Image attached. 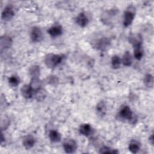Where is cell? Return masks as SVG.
Segmentation results:
<instances>
[{"label": "cell", "instance_id": "1", "mask_svg": "<svg viewBox=\"0 0 154 154\" xmlns=\"http://www.w3.org/2000/svg\"><path fill=\"white\" fill-rule=\"evenodd\" d=\"M64 58V55L62 54H48L45 57V64L48 68L52 69L61 63Z\"/></svg>", "mask_w": 154, "mask_h": 154}, {"label": "cell", "instance_id": "2", "mask_svg": "<svg viewBox=\"0 0 154 154\" xmlns=\"http://www.w3.org/2000/svg\"><path fill=\"white\" fill-rule=\"evenodd\" d=\"M118 13L119 10L116 8L106 10L100 14V20L105 25H110Z\"/></svg>", "mask_w": 154, "mask_h": 154}, {"label": "cell", "instance_id": "3", "mask_svg": "<svg viewBox=\"0 0 154 154\" xmlns=\"http://www.w3.org/2000/svg\"><path fill=\"white\" fill-rule=\"evenodd\" d=\"M135 9L134 7L129 6L124 12L123 17V24L125 27H128L133 22L135 16Z\"/></svg>", "mask_w": 154, "mask_h": 154}, {"label": "cell", "instance_id": "4", "mask_svg": "<svg viewBox=\"0 0 154 154\" xmlns=\"http://www.w3.org/2000/svg\"><path fill=\"white\" fill-rule=\"evenodd\" d=\"M119 116L121 119L126 120H128L129 122L136 120L137 119L135 118V116L130 108V107L128 105H125L121 108L119 111Z\"/></svg>", "mask_w": 154, "mask_h": 154}, {"label": "cell", "instance_id": "5", "mask_svg": "<svg viewBox=\"0 0 154 154\" xmlns=\"http://www.w3.org/2000/svg\"><path fill=\"white\" fill-rule=\"evenodd\" d=\"M30 38L32 42L34 43L40 42L43 38V34L42 29L37 26L33 27L30 32Z\"/></svg>", "mask_w": 154, "mask_h": 154}, {"label": "cell", "instance_id": "6", "mask_svg": "<svg viewBox=\"0 0 154 154\" xmlns=\"http://www.w3.org/2000/svg\"><path fill=\"white\" fill-rule=\"evenodd\" d=\"M63 147L66 153H72L77 149V143L73 139H67L64 142Z\"/></svg>", "mask_w": 154, "mask_h": 154}, {"label": "cell", "instance_id": "7", "mask_svg": "<svg viewBox=\"0 0 154 154\" xmlns=\"http://www.w3.org/2000/svg\"><path fill=\"white\" fill-rule=\"evenodd\" d=\"M13 41L11 38L7 35H4L1 37L0 38V49L1 52H2L5 49L10 48L12 45Z\"/></svg>", "mask_w": 154, "mask_h": 154}, {"label": "cell", "instance_id": "8", "mask_svg": "<svg viewBox=\"0 0 154 154\" xmlns=\"http://www.w3.org/2000/svg\"><path fill=\"white\" fill-rule=\"evenodd\" d=\"M14 16V11L11 6H6L2 11L1 19L5 21H8Z\"/></svg>", "mask_w": 154, "mask_h": 154}, {"label": "cell", "instance_id": "9", "mask_svg": "<svg viewBox=\"0 0 154 154\" xmlns=\"http://www.w3.org/2000/svg\"><path fill=\"white\" fill-rule=\"evenodd\" d=\"M35 140L31 135H27L25 136L22 140V144L26 150H29L35 144Z\"/></svg>", "mask_w": 154, "mask_h": 154}, {"label": "cell", "instance_id": "10", "mask_svg": "<svg viewBox=\"0 0 154 154\" xmlns=\"http://www.w3.org/2000/svg\"><path fill=\"white\" fill-rule=\"evenodd\" d=\"M22 96L25 99H31L34 96V91L29 84L23 85L20 88Z\"/></svg>", "mask_w": 154, "mask_h": 154}, {"label": "cell", "instance_id": "11", "mask_svg": "<svg viewBox=\"0 0 154 154\" xmlns=\"http://www.w3.org/2000/svg\"><path fill=\"white\" fill-rule=\"evenodd\" d=\"M76 23L81 27H85L88 23V18L86 14L84 12H81L78 14L75 19Z\"/></svg>", "mask_w": 154, "mask_h": 154}, {"label": "cell", "instance_id": "12", "mask_svg": "<svg viewBox=\"0 0 154 154\" xmlns=\"http://www.w3.org/2000/svg\"><path fill=\"white\" fill-rule=\"evenodd\" d=\"M110 45V40L107 37L100 38L96 43L97 49L100 51H105Z\"/></svg>", "mask_w": 154, "mask_h": 154}, {"label": "cell", "instance_id": "13", "mask_svg": "<svg viewBox=\"0 0 154 154\" xmlns=\"http://www.w3.org/2000/svg\"><path fill=\"white\" fill-rule=\"evenodd\" d=\"M48 34L52 37H57L63 33V28L60 25H54L48 30Z\"/></svg>", "mask_w": 154, "mask_h": 154}, {"label": "cell", "instance_id": "14", "mask_svg": "<svg viewBox=\"0 0 154 154\" xmlns=\"http://www.w3.org/2000/svg\"><path fill=\"white\" fill-rule=\"evenodd\" d=\"M92 131H93L92 127L88 123L82 124L79 128V132L80 134L85 137L90 136L91 134Z\"/></svg>", "mask_w": 154, "mask_h": 154}, {"label": "cell", "instance_id": "15", "mask_svg": "<svg viewBox=\"0 0 154 154\" xmlns=\"http://www.w3.org/2000/svg\"><path fill=\"white\" fill-rule=\"evenodd\" d=\"M42 83L43 82L39 79L38 77H35V78H31V79L29 84L32 88V89L33 90L34 92H35L37 90L42 88Z\"/></svg>", "mask_w": 154, "mask_h": 154}, {"label": "cell", "instance_id": "16", "mask_svg": "<svg viewBox=\"0 0 154 154\" xmlns=\"http://www.w3.org/2000/svg\"><path fill=\"white\" fill-rule=\"evenodd\" d=\"M46 96H47L46 91L44 88H40V89L37 90L34 92L33 96H34L36 100L41 102V101H43L46 98Z\"/></svg>", "mask_w": 154, "mask_h": 154}, {"label": "cell", "instance_id": "17", "mask_svg": "<svg viewBox=\"0 0 154 154\" xmlns=\"http://www.w3.org/2000/svg\"><path fill=\"white\" fill-rule=\"evenodd\" d=\"M97 113L100 116H104L106 112V106L103 100H101L97 103L96 106Z\"/></svg>", "mask_w": 154, "mask_h": 154}, {"label": "cell", "instance_id": "18", "mask_svg": "<svg viewBox=\"0 0 154 154\" xmlns=\"http://www.w3.org/2000/svg\"><path fill=\"white\" fill-rule=\"evenodd\" d=\"M141 148V145L140 142L137 140H132L128 146L129 150L132 153H137L139 152Z\"/></svg>", "mask_w": 154, "mask_h": 154}, {"label": "cell", "instance_id": "19", "mask_svg": "<svg viewBox=\"0 0 154 154\" xmlns=\"http://www.w3.org/2000/svg\"><path fill=\"white\" fill-rule=\"evenodd\" d=\"M49 138L53 143H57L60 141L61 139V134L57 130H51L49 133Z\"/></svg>", "mask_w": 154, "mask_h": 154}, {"label": "cell", "instance_id": "20", "mask_svg": "<svg viewBox=\"0 0 154 154\" xmlns=\"http://www.w3.org/2000/svg\"><path fill=\"white\" fill-rule=\"evenodd\" d=\"M132 63V58L129 51H126L122 57V63L125 66H130Z\"/></svg>", "mask_w": 154, "mask_h": 154}, {"label": "cell", "instance_id": "21", "mask_svg": "<svg viewBox=\"0 0 154 154\" xmlns=\"http://www.w3.org/2000/svg\"><path fill=\"white\" fill-rule=\"evenodd\" d=\"M40 73V67L38 65H32L29 69V74L31 78L38 77Z\"/></svg>", "mask_w": 154, "mask_h": 154}, {"label": "cell", "instance_id": "22", "mask_svg": "<svg viewBox=\"0 0 154 154\" xmlns=\"http://www.w3.org/2000/svg\"><path fill=\"white\" fill-rule=\"evenodd\" d=\"M144 84L147 87L152 88L153 86V76L150 73H147L143 79Z\"/></svg>", "mask_w": 154, "mask_h": 154}, {"label": "cell", "instance_id": "23", "mask_svg": "<svg viewBox=\"0 0 154 154\" xmlns=\"http://www.w3.org/2000/svg\"><path fill=\"white\" fill-rule=\"evenodd\" d=\"M122 64L121 58L117 55H115L112 57L111 58V66L113 69H119Z\"/></svg>", "mask_w": 154, "mask_h": 154}, {"label": "cell", "instance_id": "24", "mask_svg": "<svg viewBox=\"0 0 154 154\" xmlns=\"http://www.w3.org/2000/svg\"><path fill=\"white\" fill-rule=\"evenodd\" d=\"M10 123V120L8 117H7V116L2 117L1 119V131H2L4 130H6L8 128Z\"/></svg>", "mask_w": 154, "mask_h": 154}, {"label": "cell", "instance_id": "25", "mask_svg": "<svg viewBox=\"0 0 154 154\" xmlns=\"http://www.w3.org/2000/svg\"><path fill=\"white\" fill-rule=\"evenodd\" d=\"M45 82L48 84L55 85L58 84V79L57 76L54 75H51L49 76H47V78L45 79Z\"/></svg>", "mask_w": 154, "mask_h": 154}, {"label": "cell", "instance_id": "26", "mask_svg": "<svg viewBox=\"0 0 154 154\" xmlns=\"http://www.w3.org/2000/svg\"><path fill=\"white\" fill-rule=\"evenodd\" d=\"M20 82V79L18 76L12 75L8 78V83L12 87H17Z\"/></svg>", "mask_w": 154, "mask_h": 154}, {"label": "cell", "instance_id": "27", "mask_svg": "<svg viewBox=\"0 0 154 154\" xmlns=\"http://www.w3.org/2000/svg\"><path fill=\"white\" fill-rule=\"evenodd\" d=\"M99 153H117L118 151L116 149H112L111 147L107 146H103L100 148L99 150Z\"/></svg>", "mask_w": 154, "mask_h": 154}, {"label": "cell", "instance_id": "28", "mask_svg": "<svg viewBox=\"0 0 154 154\" xmlns=\"http://www.w3.org/2000/svg\"><path fill=\"white\" fill-rule=\"evenodd\" d=\"M149 140L150 143L152 144H153V134H152L150 135V136L149 137Z\"/></svg>", "mask_w": 154, "mask_h": 154}, {"label": "cell", "instance_id": "29", "mask_svg": "<svg viewBox=\"0 0 154 154\" xmlns=\"http://www.w3.org/2000/svg\"><path fill=\"white\" fill-rule=\"evenodd\" d=\"M4 142H5V137H4L3 133H2V134H1V144H2Z\"/></svg>", "mask_w": 154, "mask_h": 154}]
</instances>
